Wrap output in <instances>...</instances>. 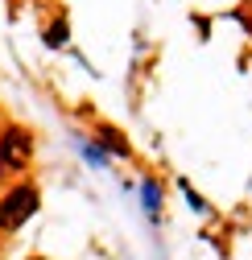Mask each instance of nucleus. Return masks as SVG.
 Masks as SVG:
<instances>
[{"label": "nucleus", "mask_w": 252, "mask_h": 260, "mask_svg": "<svg viewBox=\"0 0 252 260\" xmlns=\"http://www.w3.org/2000/svg\"><path fill=\"white\" fill-rule=\"evenodd\" d=\"M38 211V190H29V186H21V190H13L9 199H5V207H0V227H21L29 215Z\"/></svg>", "instance_id": "1"}, {"label": "nucleus", "mask_w": 252, "mask_h": 260, "mask_svg": "<svg viewBox=\"0 0 252 260\" xmlns=\"http://www.w3.org/2000/svg\"><path fill=\"white\" fill-rule=\"evenodd\" d=\"M0 157H5L9 166H17V170H21L25 161H29V137L13 128V133H9L5 141H0Z\"/></svg>", "instance_id": "2"}, {"label": "nucleus", "mask_w": 252, "mask_h": 260, "mask_svg": "<svg viewBox=\"0 0 252 260\" xmlns=\"http://www.w3.org/2000/svg\"><path fill=\"white\" fill-rule=\"evenodd\" d=\"M62 42H67V25H54L50 29V46H62Z\"/></svg>", "instance_id": "3"}, {"label": "nucleus", "mask_w": 252, "mask_h": 260, "mask_svg": "<svg viewBox=\"0 0 252 260\" xmlns=\"http://www.w3.org/2000/svg\"><path fill=\"white\" fill-rule=\"evenodd\" d=\"M104 141H108V145H112V149H116V153H124V149H129V145H124V141H120V137H116V133H104Z\"/></svg>", "instance_id": "4"}, {"label": "nucleus", "mask_w": 252, "mask_h": 260, "mask_svg": "<svg viewBox=\"0 0 252 260\" xmlns=\"http://www.w3.org/2000/svg\"><path fill=\"white\" fill-rule=\"evenodd\" d=\"M0 166H5V157H0Z\"/></svg>", "instance_id": "5"}]
</instances>
